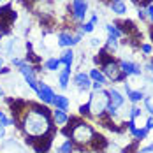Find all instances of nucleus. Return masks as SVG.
<instances>
[{
  "label": "nucleus",
  "instance_id": "a211bd4d",
  "mask_svg": "<svg viewBox=\"0 0 153 153\" xmlns=\"http://www.w3.org/2000/svg\"><path fill=\"white\" fill-rule=\"evenodd\" d=\"M97 21H99V16H97V14H92L90 21H88V23H85V25L81 27V32H83V33H90V32H93L95 25H97Z\"/></svg>",
  "mask_w": 153,
  "mask_h": 153
},
{
  "label": "nucleus",
  "instance_id": "4468645a",
  "mask_svg": "<svg viewBox=\"0 0 153 153\" xmlns=\"http://www.w3.org/2000/svg\"><path fill=\"white\" fill-rule=\"evenodd\" d=\"M53 106L56 107V109H62V111H67V109H69V99H67L65 95H55Z\"/></svg>",
  "mask_w": 153,
  "mask_h": 153
},
{
  "label": "nucleus",
  "instance_id": "423d86ee",
  "mask_svg": "<svg viewBox=\"0 0 153 153\" xmlns=\"http://www.w3.org/2000/svg\"><path fill=\"white\" fill-rule=\"evenodd\" d=\"M88 11V0H72V16L77 21H83Z\"/></svg>",
  "mask_w": 153,
  "mask_h": 153
},
{
  "label": "nucleus",
  "instance_id": "2f4dec72",
  "mask_svg": "<svg viewBox=\"0 0 153 153\" xmlns=\"http://www.w3.org/2000/svg\"><path fill=\"white\" fill-rule=\"evenodd\" d=\"M146 128H148V130H152L153 128V116L148 118V122H146Z\"/></svg>",
  "mask_w": 153,
  "mask_h": 153
},
{
  "label": "nucleus",
  "instance_id": "39448f33",
  "mask_svg": "<svg viewBox=\"0 0 153 153\" xmlns=\"http://www.w3.org/2000/svg\"><path fill=\"white\" fill-rule=\"evenodd\" d=\"M19 71H21V74H23V77H25L27 85L30 86L33 92H37V88H39V81H37V77H35V71H33V67H30V65L25 63Z\"/></svg>",
  "mask_w": 153,
  "mask_h": 153
},
{
  "label": "nucleus",
  "instance_id": "58836bf2",
  "mask_svg": "<svg viewBox=\"0 0 153 153\" xmlns=\"http://www.w3.org/2000/svg\"><path fill=\"white\" fill-rule=\"evenodd\" d=\"M2 97H4V92H2V86H0V99H2Z\"/></svg>",
  "mask_w": 153,
  "mask_h": 153
},
{
  "label": "nucleus",
  "instance_id": "bb28decb",
  "mask_svg": "<svg viewBox=\"0 0 153 153\" xmlns=\"http://www.w3.org/2000/svg\"><path fill=\"white\" fill-rule=\"evenodd\" d=\"M79 113L83 114V116H90L92 113H90V107H88V104H85V106L79 107Z\"/></svg>",
  "mask_w": 153,
  "mask_h": 153
},
{
  "label": "nucleus",
  "instance_id": "1a4fd4ad",
  "mask_svg": "<svg viewBox=\"0 0 153 153\" xmlns=\"http://www.w3.org/2000/svg\"><path fill=\"white\" fill-rule=\"evenodd\" d=\"M74 83H76V86L79 90H90L92 88V79L85 72H77L76 76H74Z\"/></svg>",
  "mask_w": 153,
  "mask_h": 153
},
{
  "label": "nucleus",
  "instance_id": "72a5a7b5",
  "mask_svg": "<svg viewBox=\"0 0 153 153\" xmlns=\"http://www.w3.org/2000/svg\"><path fill=\"white\" fill-rule=\"evenodd\" d=\"M137 16L141 18V19H146V13H144V11H139V13H137Z\"/></svg>",
  "mask_w": 153,
  "mask_h": 153
},
{
  "label": "nucleus",
  "instance_id": "f8f14e48",
  "mask_svg": "<svg viewBox=\"0 0 153 153\" xmlns=\"http://www.w3.org/2000/svg\"><path fill=\"white\" fill-rule=\"evenodd\" d=\"M74 44H76L74 35H71V33H67V32L58 33V46H62V48H72Z\"/></svg>",
  "mask_w": 153,
  "mask_h": 153
},
{
  "label": "nucleus",
  "instance_id": "c9c22d12",
  "mask_svg": "<svg viewBox=\"0 0 153 153\" xmlns=\"http://www.w3.org/2000/svg\"><path fill=\"white\" fill-rule=\"evenodd\" d=\"M146 69H148V71H150V72L153 74V62H150V63L146 65Z\"/></svg>",
  "mask_w": 153,
  "mask_h": 153
},
{
  "label": "nucleus",
  "instance_id": "e433bc0d",
  "mask_svg": "<svg viewBox=\"0 0 153 153\" xmlns=\"http://www.w3.org/2000/svg\"><path fill=\"white\" fill-rule=\"evenodd\" d=\"M92 44L93 46H99V39H92Z\"/></svg>",
  "mask_w": 153,
  "mask_h": 153
},
{
  "label": "nucleus",
  "instance_id": "9d476101",
  "mask_svg": "<svg viewBox=\"0 0 153 153\" xmlns=\"http://www.w3.org/2000/svg\"><path fill=\"white\" fill-rule=\"evenodd\" d=\"M123 95L116 88H111L109 90V106L113 107V109H118V107H122L123 106Z\"/></svg>",
  "mask_w": 153,
  "mask_h": 153
},
{
  "label": "nucleus",
  "instance_id": "7c9ffc66",
  "mask_svg": "<svg viewBox=\"0 0 153 153\" xmlns=\"http://www.w3.org/2000/svg\"><path fill=\"white\" fill-rule=\"evenodd\" d=\"M146 18H150L152 19V23H153V5L150 4L148 5V9H146Z\"/></svg>",
  "mask_w": 153,
  "mask_h": 153
},
{
  "label": "nucleus",
  "instance_id": "ea45409f",
  "mask_svg": "<svg viewBox=\"0 0 153 153\" xmlns=\"http://www.w3.org/2000/svg\"><path fill=\"white\" fill-rule=\"evenodd\" d=\"M152 37H153V28H152Z\"/></svg>",
  "mask_w": 153,
  "mask_h": 153
},
{
  "label": "nucleus",
  "instance_id": "5701e85b",
  "mask_svg": "<svg viewBox=\"0 0 153 153\" xmlns=\"http://www.w3.org/2000/svg\"><path fill=\"white\" fill-rule=\"evenodd\" d=\"M148 132H150V130H148L146 127H144V128H136L132 136H134V137L139 141V139H144V137H146V136H148Z\"/></svg>",
  "mask_w": 153,
  "mask_h": 153
},
{
  "label": "nucleus",
  "instance_id": "412c9836",
  "mask_svg": "<svg viewBox=\"0 0 153 153\" xmlns=\"http://www.w3.org/2000/svg\"><path fill=\"white\" fill-rule=\"evenodd\" d=\"M106 30H107V33H109V37H114V39H120V37H122V30H120L116 25H107Z\"/></svg>",
  "mask_w": 153,
  "mask_h": 153
},
{
  "label": "nucleus",
  "instance_id": "473e14b6",
  "mask_svg": "<svg viewBox=\"0 0 153 153\" xmlns=\"http://www.w3.org/2000/svg\"><path fill=\"white\" fill-rule=\"evenodd\" d=\"M153 152V144H150V146H146V148H143L139 153H152Z\"/></svg>",
  "mask_w": 153,
  "mask_h": 153
},
{
  "label": "nucleus",
  "instance_id": "ddd939ff",
  "mask_svg": "<svg viewBox=\"0 0 153 153\" xmlns=\"http://www.w3.org/2000/svg\"><path fill=\"white\" fill-rule=\"evenodd\" d=\"M58 60H60V63L65 65V69H71V65H72V62H74V53H72V49H65Z\"/></svg>",
  "mask_w": 153,
  "mask_h": 153
},
{
  "label": "nucleus",
  "instance_id": "20e7f679",
  "mask_svg": "<svg viewBox=\"0 0 153 153\" xmlns=\"http://www.w3.org/2000/svg\"><path fill=\"white\" fill-rule=\"evenodd\" d=\"M102 74L106 76L107 81H123L125 76L120 71V65L114 60H107L104 65H102Z\"/></svg>",
  "mask_w": 153,
  "mask_h": 153
},
{
  "label": "nucleus",
  "instance_id": "f3484780",
  "mask_svg": "<svg viewBox=\"0 0 153 153\" xmlns=\"http://www.w3.org/2000/svg\"><path fill=\"white\" fill-rule=\"evenodd\" d=\"M53 118H55V123L56 125H65V123L69 122V114L65 111H62V109H55Z\"/></svg>",
  "mask_w": 153,
  "mask_h": 153
},
{
  "label": "nucleus",
  "instance_id": "dca6fc26",
  "mask_svg": "<svg viewBox=\"0 0 153 153\" xmlns=\"http://www.w3.org/2000/svg\"><path fill=\"white\" fill-rule=\"evenodd\" d=\"M69 76H71V69L60 71V74H58V85H60L62 90H65V88L69 86Z\"/></svg>",
  "mask_w": 153,
  "mask_h": 153
},
{
  "label": "nucleus",
  "instance_id": "f257e3e1",
  "mask_svg": "<svg viewBox=\"0 0 153 153\" xmlns=\"http://www.w3.org/2000/svg\"><path fill=\"white\" fill-rule=\"evenodd\" d=\"M51 120L46 107L32 106V111H28L23 118V130L28 137H42L51 132Z\"/></svg>",
  "mask_w": 153,
  "mask_h": 153
},
{
  "label": "nucleus",
  "instance_id": "aec40b11",
  "mask_svg": "<svg viewBox=\"0 0 153 153\" xmlns=\"http://www.w3.org/2000/svg\"><path fill=\"white\" fill-rule=\"evenodd\" d=\"M60 60H58V58H48L46 62H44V69H46V71H51V72H53V71H58V69H60Z\"/></svg>",
  "mask_w": 153,
  "mask_h": 153
},
{
  "label": "nucleus",
  "instance_id": "f704fd0d",
  "mask_svg": "<svg viewBox=\"0 0 153 153\" xmlns=\"http://www.w3.org/2000/svg\"><path fill=\"white\" fill-rule=\"evenodd\" d=\"M4 136H5V127H2V125H0V139L4 137Z\"/></svg>",
  "mask_w": 153,
  "mask_h": 153
},
{
  "label": "nucleus",
  "instance_id": "6e6552de",
  "mask_svg": "<svg viewBox=\"0 0 153 153\" xmlns=\"http://www.w3.org/2000/svg\"><path fill=\"white\" fill-rule=\"evenodd\" d=\"M37 95H39V99L44 102V104H53V100H55V92L48 86L46 83H42V81H39V88H37Z\"/></svg>",
  "mask_w": 153,
  "mask_h": 153
},
{
  "label": "nucleus",
  "instance_id": "b1692460",
  "mask_svg": "<svg viewBox=\"0 0 153 153\" xmlns=\"http://www.w3.org/2000/svg\"><path fill=\"white\" fill-rule=\"evenodd\" d=\"M141 107H137V106H132V109H130V113H128V116H130V120H136L137 116H141Z\"/></svg>",
  "mask_w": 153,
  "mask_h": 153
},
{
  "label": "nucleus",
  "instance_id": "cd10ccee",
  "mask_svg": "<svg viewBox=\"0 0 153 153\" xmlns=\"http://www.w3.org/2000/svg\"><path fill=\"white\" fill-rule=\"evenodd\" d=\"M92 88H93V92H100V90H104V85H102V83H99V81H93Z\"/></svg>",
  "mask_w": 153,
  "mask_h": 153
},
{
  "label": "nucleus",
  "instance_id": "9b49d317",
  "mask_svg": "<svg viewBox=\"0 0 153 153\" xmlns=\"http://www.w3.org/2000/svg\"><path fill=\"white\" fill-rule=\"evenodd\" d=\"M125 92H127V97H128V100H130L132 104H137V102H141V100L144 99V95H143L141 90H132L127 83H125Z\"/></svg>",
  "mask_w": 153,
  "mask_h": 153
},
{
  "label": "nucleus",
  "instance_id": "7ed1b4c3",
  "mask_svg": "<svg viewBox=\"0 0 153 153\" xmlns=\"http://www.w3.org/2000/svg\"><path fill=\"white\" fill-rule=\"evenodd\" d=\"M71 136H72V139H74L76 143H79V144H88L90 141H93L95 132H93V128L88 123L79 122L71 128Z\"/></svg>",
  "mask_w": 153,
  "mask_h": 153
},
{
  "label": "nucleus",
  "instance_id": "6ab92c4d",
  "mask_svg": "<svg viewBox=\"0 0 153 153\" xmlns=\"http://www.w3.org/2000/svg\"><path fill=\"white\" fill-rule=\"evenodd\" d=\"M88 76H90V79H93V81H99V83H102V85H106V83H107L106 76H104V74H102V71H99V69H92Z\"/></svg>",
  "mask_w": 153,
  "mask_h": 153
},
{
  "label": "nucleus",
  "instance_id": "2eb2a0df",
  "mask_svg": "<svg viewBox=\"0 0 153 153\" xmlns=\"http://www.w3.org/2000/svg\"><path fill=\"white\" fill-rule=\"evenodd\" d=\"M111 11H113L114 14L122 16V14L127 13V5H125L123 0H113V2H111Z\"/></svg>",
  "mask_w": 153,
  "mask_h": 153
},
{
  "label": "nucleus",
  "instance_id": "c85d7f7f",
  "mask_svg": "<svg viewBox=\"0 0 153 153\" xmlns=\"http://www.w3.org/2000/svg\"><path fill=\"white\" fill-rule=\"evenodd\" d=\"M141 51H143L144 55H150V53L153 51V48L150 46V44H141Z\"/></svg>",
  "mask_w": 153,
  "mask_h": 153
},
{
  "label": "nucleus",
  "instance_id": "393cba45",
  "mask_svg": "<svg viewBox=\"0 0 153 153\" xmlns=\"http://www.w3.org/2000/svg\"><path fill=\"white\" fill-rule=\"evenodd\" d=\"M144 106H146V109L150 111V114L153 116V102H152L150 97H144Z\"/></svg>",
  "mask_w": 153,
  "mask_h": 153
},
{
  "label": "nucleus",
  "instance_id": "4c0bfd02",
  "mask_svg": "<svg viewBox=\"0 0 153 153\" xmlns=\"http://www.w3.org/2000/svg\"><path fill=\"white\" fill-rule=\"evenodd\" d=\"M2 65H4V58L0 56V71H2Z\"/></svg>",
  "mask_w": 153,
  "mask_h": 153
},
{
  "label": "nucleus",
  "instance_id": "0eeeda50",
  "mask_svg": "<svg viewBox=\"0 0 153 153\" xmlns=\"http://www.w3.org/2000/svg\"><path fill=\"white\" fill-rule=\"evenodd\" d=\"M118 65H120V71L123 72V76H125V77H128V76H141V74H143L141 67H139L137 63H134V62L122 60Z\"/></svg>",
  "mask_w": 153,
  "mask_h": 153
},
{
  "label": "nucleus",
  "instance_id": "c756f323",
  "mask_svg": "<svg viewBox=\"0 0 153 153\" xmlns=\"http://www.w3.org/2000/svg\"><path fill=\"white\" fill-rule=\"evenodd\" d=\"M13 63H14L16 67H19V69H21V67H23V65H25L27 62H25V60H21V58H16V56H14V58H13Z\"/></svg>",
  "mask_w": 153,
  "mask_h": 153
},
{
  "label": "nucleus",
  "instance_id": "4be33fe9",
  "mask_svg": "<svg viewBox=\"0 0 153 153\" xmlns=\"http://www.w3.org/2000/svg\"><path fill=\"white\" fill-rule=\"evenodd\" d=\"M72 150H74V143L69 139V141H65V143H63V144L60 146L58 153H72Z\"/></svg>",
  "mask_w": 153,
  "mask_h": 153
},
{
  "label": "nucleus",
  "instance_id": "f03ea898",
  "mask_svg": "<svg viewBox=\"0 0 153 153\" xmlns=\"http://www.w3.org/2000/svg\"><path fill=\"white\" fill-rule=\"evenodd\" d=\"M107 106H109V92L100 90V92H93L92 95H90L88 107H90V113H92V114L102 116V114L106 113Z\"/></svg>",
  "mask_w": 153,
  "mask_h": 153
},
{
  "label": "nucleus",
  "instance_id": "a878e982",
  "mask_svg": "<svg viewBox=\"0 0 153 153\" xmlns=\"http://www.w3.org/2000/svg\"><path fill=\"white\" fill-rule=\"evenodd\" d=\"M107 48H113V49H116V48H118V39H114V37H109V39H107Z\"/></svg>",
  "mask_w": 153,
  "mask_h": 153
}]
</instances>
